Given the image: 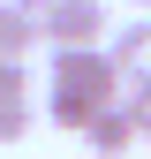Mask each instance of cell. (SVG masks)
<instances>
[{"instance_id": "3957f363", "label": "cell", "mask_w": 151, "mask_h": 159, "mask_svg": "<svg viewBox=\"0 0 151 159\" xmlns=\"http://www.w3.org/2000/svg\"><path fill=\"white\" fill-rule=\"evenodd\" d=\"M83 144L98 152V159H121V152H136V144H144V129H136V114H128L121 98H113V106L98 114V121L83 129Z\"/></svg>"}, {"instance_id": "7a4b0ae2", "label": "cell", "mask_w": 151, "mask_h": 159, "mask_svg": "<svg viewBox=\"0 0 151 159\" xmlns=\"http://www.w3.org/2000/svg\"><path fill=\"white\" fill-rule=\"evenodd\" d=\"M38 23H45L53 53H61V46H98V30H106V0H53Z\"/></svg>"}, {"instance_id": "277c9868", "label": "cell", "mask_w": 151, "mask_h": 159, "mask_svg": "<svg viewBox=\"0 0 151 159\" xmlns=\"http://www.w3.org/2000/svg\"><path fill=\"white\" fill-rule=\"evenodd\" d=\"M106 53H113V68H121V84H151V15L144 23H121Z\"/></svg>"}, {"instance_id": "5b68a950", "label": "cell", "mask_w": 151, "mask_h": 159, "mask_svg": "<svg viewBox=\"0 0 151 159\" xmlns=\"http://www.w3.org/2000/svg\"><path fill=\"white\" fill-rule=\"evenodd\" d=\"M38 38H45V23H38L30 8H8V0H0V61H30Z\"/></svg>"}, {"instance_id": "8fae6325", "label": "cell", "mask_w": 151, "mask_h": 159, "mask_svg": "<svg viewBox=\"0 0 151 159\" xmlns=\"http://www.w3.org/2000/svg\"><path fill=\"white\" fill-rule=\"evenodd\" d=\"M136 8H151V0H136Z\"/></svg>"}, {"instance_id": "9c48e42d", "label": "cell", "mask_w": 151, "mask_h": 159, "mask_svg": "<svg viewBox=\"0 0 151 159\" xmlns=\"http://www.w3.org/2000/svg\"><path fill=\"white\" fill-rule=\"evenodd\" d=\"M121 106H128V114H136V129L151 136V84H128V91H121Z\"/></svg>"}, {"instance_id": "30bf717a", "label": "cell", "mask_w": 151, "mask_h": 159, "mask_svg": "<svg viewBox=\"0 0 151 159\" xmlns=\"http://www.w3.org/2000/svg\"><path fill=\"white\" fill-rule=\"evenodd\" d=\"M8 8H30V15H45V8H53V0H8Z\"/></svg>"}, {"instance_id": "8992f818", "label": "cell", "mask_w": 151, "mask_h": 159, "mask_svg": "<svg viewBox=\"0 0 151 159\" xmlns=\"http://www.w3.org/2000/svg\"><path fill=\"white\" fill-rule=\"evenodd\" d=\"M98 114H106V106H98V98H83V91H45V121H53V129H76V136H83Z\"/></svg>"}, {"instance_id": "6da1fadb", "label": "cell", "mask_w": 151, "mask_h": 159, "mask_svg": "<svg viewBox=\"0 0 151 159\" xmlns=\"http://www.w3.org/2000/svg\"><path fill=\"white\" fill-rule=\"evenodd\" d=\"M53 91H83V98H98V106H113L128 84H121V68H113L106 46H61L53 53Z\"/></svg>"}, {"instance_id": "ba28073f", "label": "cell", "mask_w": 151, "mask_h": 159, "mask_svg": "<svg viewBox=\"0 0 151 159\" xmlns=\"http://www.w3.org/2000/svg\"><path fill=\"white\" fill-rule=\"evenodd\" d=\"M15 98H30V68L23 61H0V106H15Z\"/></svg>"}, {"instance_id": "52a82bcc", "label": "cell", "mask_w": 151, "mask_h": 159, "mask_svg": "<svg viewBox=\"0 0 151 159\" xmlns=\"http://www.w3.org/2000/svg\"><path fill=\"white\" fill-rule=\"evenodd\" d=\"M30 121H38V114H30V98L0 106V144H23V136H30Z\"/></svg>"}]
</instances>
